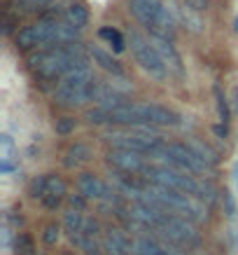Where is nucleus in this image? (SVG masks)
Returning <instances> with one entry per match:
<instances>
[{"instance_id":"obj_1","label":"nucleus","mask_w":238,"mask_h":255,"mask_svg":"<svg viewBox=\"0 0 238 255\" xmlns=\"http://www.w3.org/2000/svg\"><path fill=\"white\" fill-rule=\"evenodd\" d=\"M129 9L145 28H150V35L173 38L175 19L170 16L161 0H129Z\"/></svg>"},{"instance_id":"obj_2","label":"nucleus","mask_w":238,"mask_h":255,"mask_svg":"<svg viewBox=\"0 0 238 255\" xmlns=\"http://www.w3.org/2000/svg\"><path fill=\"white\" fill-rule=\"evenodd\" d=\"M154 159L175 166V169L189 171V173H203L206 171V159L199 155L196 147H187L182 143H161L154 150Z\"/></svg>"},{"instance_id":"obj_3","label":"nucleus","mask_w":238,"mask_h":255,"mask_svg":"<svg viewBox=\"0 0 238 255\" xmlns=\"http://www.w3.org/2000/svg\"><path fill=\"white\" fill-rule=\"evenodd\" d=\"M145 178L152 183V185H161V187H168V190H177L182 194H189V197H196L199 192V183L192 180V176L182 173V169H175V166H145Z\"/></svg>"},{"instance_id":"obj_4","label":"nucleus","mask_w":238,"mask_h":255,"mask_svg":"<svg viewBox=\"0 0 238 255\" xmlns=\"http://www.w3.org/2000/svg\"><path fill=\"white\" fill-rule=\"evenodd\" d=\"M129 45H131V52H133V59L140 63V68L157 80H166L168 66L163 63L161 54L152 45V40H145L140 33H129Z\"/></svg>"},{"instance_id":"obj_5","label":"nucleus","mask_w":238,"mask_h":255,"mask_svg":"<svg viewBox=\"0 0 238 255\" xmlns=\"http://www.w3.org/2000/svg\"><path fill=\"white\" fill-rule=\"evenodd\" d=\"M108 162L122 173H143L147 164L143 162L140 152L136 150H126V147H115L108 155Z\"/></svg>"},{"instance_id":"obj_6","label":"nucleus","mask_w":238,"mask_h":255,"mask_svg":"<svg viewBox=\"0 0 238 255\" xmlns=\"http://www.w3.org/2000/svg\"><path fill=\"white\" fill-rule=\"evenodd\" d=\"M91 103L100 106V108H117V106H122L124 103V94L112 85H93V94H91Z\"/></svg>"},{"instance_id":"obj_7","label":"nucleus","mask_w":238,"mask_h":255,"mask_svg":"<svg viewBox=\"0 0 238 255\" xmlns=\"http://www.w3.org/2000/svg\"><path fill=\"white\" fill-rule=\"evenodd\" d=\"M152 45L157 47V52L161 54L163 63L168 66V70H173V73H182V61H180V54L175 52V47H173V42H170V38H159V35H152Z\"/></svg>"},{"instance_id":"obj_8","label":"nucleus","mask_w":238,"mask_h":255,"mask_svg":"<svg viewBox=\"0 0 238 255\" xmlns=\"http://www.w3.org/2000/svg\"><path fill=\"white\" fill-rule=\"evenodd\" d=\"M77 187H79V192L84 194L86 199H100V194L105 190V185L93 173H82L79 180H77Z\"/></svg>"},{"instance_id":"obj_9","label":"nucleus","mask_w":238,"mask_h":255,"mask_svg":"<svg viewBox=\"0 0 238 255\" xmlns=\"http://www.w3.org/2000/svg\"><path fill=\"white\" fill-rule=\"evenodd\" d=\"M91 59L98 63L103 70L112 73V75H119V78L124 75V70H122V66H119V61H117L115 56H110L105 49H100V47H93V49H91Z\"/></svg>"},{"instance_id":"obj_10","label":"nucleus","mask_w":238,"mask_h":255,"mask_svg":"<svg viewBox=\"0 0 238 255\" xmlns=\"http://www.w3.org/2000/svg\"><path fill=\"white\" fill-rule=\"evenodd\" d=\"M105 248H108L110 255H129L131 244L119 230H110L108 237H105Z\"/></svg>"},{"instance_id":"obj_11","label":"nucleus","mask_w":238,"mask_h":255,"mask_svg":"<svg viewBox=\"0 0 238 255\" xmlns=\"http://www.w3.org/2000/svg\"><path fill=\"white\" fill-rule=\"evenodd\" d=\"M0 147H2V152H0V157H2V164H0V169H2V173H9V171L14 169V140L9 138L7 133H2L0 136Z\"/></svg>"},{"instance_id":"obj_12","label":"nucleus","mask_w":238,"mask_h":255,"mask_svg":"<svg viewBox=\"0 0 238 255\" xmlns=\"http://www.w3.org/2000/svg\"><path fill=\"white\" fill-rule=\"evenodd\" d=\"M66 21L73 23L75 28H84L89 23V12L82 2H70L68 9H66Z\"/></svg>"},{"instance_id":"obj_13","label":"nucleus","mask_w":238,"mask_h":255,"mask_svg":"<svg viewBox=\"0 0 238 255\" xmlns=\"http://www.w3.org/2000/svg\"><path fill=\"white\" fill-rule=\"evenodd\" d=\"M91 157V152H89V147L86 145H82V143H75V145L70 147L68 152H66V166H77V164H82V162H86Z\"/></svg>"},{"instance_id":"obj_14","label":"nucleus","mask_w":238,"mask_h":255,"mask_svg":"<svg viewBox=\"0 0 238 255\" xmlns=\"http://www.w3.org/2000/svg\"><path fill=\"white\" fill-rule=\"evenodd\" d=\"M16 47L19 49H33V47H40L38 45V35H35V28L33 26H26V28H21V31L16 33V38H14Z\"/></svg>"},{"instance_id":"obj_15","label":"nucleus","mask_w":238,"mask_h":255,"mask_svg":"<svg viewBox=\"0 0 238 255\" xmlns=\"http://www.w3.org/2000/svg\"><path fill=\"white\" fill-rule=\"evenodd\" d=\"M63 227H66V232L68 234H77L84 230V218L79 216V211L73 209L66 213V218H63Z\"/></svg>"},{"instance_id":"obj_16","label":"nucleus","mask_w":238,"mask_h":255,"mask_svg":"<svg viewBox=\"0 0 238 255\" xmlns=\"http://www.w3.org/2000/svg\"><path fill=\"white\" fill-rule=\"evenodd\" d=\"M98 35L100 38H105V40H110V45H115L117 52H122L124 49V40H122V35H119V31H115V28H100Z\"/></svg>"},{"instance_id":"obj_17","label":"nucleus","mask_w":238,"mask_h":255,"mask_svg":"<svg viewBox=\"0 0 238 255\" xmlns=\"http://www.w3.org/2000/svg\"><path fill=\"white\" fill-rule=\"evenodd\" d=\"M28 190H31V194L33 197H45V192H47V176H40V178H35L31 185H28Z\"/></svg>"},{"instance_id":"obj_18","label":"nucleus","mask_w":238,"mask_h":255,"mask_svg":"<svg viewBox=\"0 0 238 255\" xmlns=\"http://www.w3.org/2000/svg\"><path fill=\"white\" fill-rule=\"evenodd\" d=\"M75 129V120H70V117H63V120H56V133H70Z\"/></svg>"},{"instance_id":"obj_19","label":"nucleus","mask_w":238,"mask_h":255,"mask_svg":"<svg viewBox=\"0 0 238 255\" xmlns=\"http://www.w3.org/2000/svg\"><path fill=\"white\" fill-rule=\"evenodd\" d=\"M184 7H189L192 12H203L210 7V0H184Z\"/></svg>"},{"instance_id":"obj_20","label":"nucleus","mask_w":238,"mask_h":255,"mask_svg":"<svg viewBox=\"0 0 238 255\" xmlns=\"http://www.w3.org/2000/svg\"><path fill=\"white\" fill-rule=\"evenodd\" d=\"M68 201H70V206L73 209H77V211H82L86 206V197L82 192H77V194H70L68 197Z\"/></svg>"},{"instance_id":"obj_21","label":"nucleus","mask_w":238,"mask_h":255,"mask_svg":"<svg viewBox=\"0 0 238 255\" xmlns=\"http://www.w3.org/2000/svg\"><path fill=\"white\" fill-rule=\"evenodd\" d=\"M217 106H220V117H222V122H227V120H229V110H227V103H224V96L220 89H217Z\"/></svg>"},{"instance_id":"obj_22","label":"nucleus","mask_w":238,"mask_h":255,"mask_svg":"<svg viewBox=\"0 0 238 255\" xmlns=\"http://www.w3.org/2000/svg\"><path fill=\"white\" fill-rule=\"evenodd\" d=\"M56 239H59V227H56V225H49L45 230V241L47 244H54Z\"/></svg>"},{"instance_id":"obj_23","label":"nucleus","mask_w":238,"mask_h":255,"mask_svg":"<svg viewBox=\"0 0 238 255\" xmlns=\"http://www.w3.org/2000/svg\"><path fill=\"white\" fill-rule=\"evenodd\" d=\"M234 183H236V187H238V162L234 164Z\"/></svg>"},{"instance_id":"obj_24","label":"nucleus","mask_w":238,"mask_h":255,"mask_svg":"<svg viewBox=\"0 0 238 255\" xmlns=\"http://www.w3.org/2000/svg\"><path fill=\"white\" fill-rule=\"evenodd\" d=\"M26 2H31V5H45L47 0H26Z\"/></svg>"},{"instance_id":"obj_25","label":"nucleus","mask_w":238,"mask_h":255,"mask_svg":"<svg viewBox=\"0 0 238 255\" xmlns=\"http://www.w3.org/2000/svg\"><path fill=\"white\" fill-rule=\"evenodd\" d=\"M236 110H238V89H236Z\"/></svg>"},{"instance_id":"obj_26","label":"nucleus","mask_w":238,"mask_h":255,"mask_svg":"<svg viewBox=\"0 0 238 255\" xmlns=\"http://www.w3.org/2000/svg\"><path fill=\"white\" fill-rule=\"evenodd\" d=\"M236 33H238V19H236Z\"/></svg>"}]
</instances>
